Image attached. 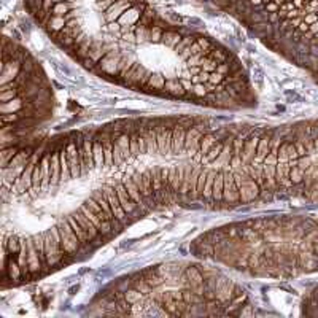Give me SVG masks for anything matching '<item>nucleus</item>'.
Returning <instances> with one entry per match:
<instances>
[{"label": "nucleus", "instance_id": "27", "mask_svg": "<svg viewBox=\"0 0 318 318\" xmlns=\"http://www.w3.org/2000/svg\"><path fill=\"white\" fill-rule=\"evenodd\" d=\"M243 146H245V138H243L242 136H239L237 138H234V148H232V154H235V156H240V158H242Z\"/></svg>", "mask_w": 318, "mask_h": 318}, {"label": "nucleus", "instance_id": "22", "mask_svg": "<svg viewBox=\"0 0 318 318\" xmlns=\"http://www.w3.org/2000/svg\"><path fill=\"white\" fill-rule=\"evenodd\" d=\"M191 174H193V171H191V167L189 166H184V177H183V182H182V188L179 193L183 194V196H189V180H191Z\"/></svg>", "mask_w": 318, "mask_h": 318}, {"label": "nucleus", "instance_id": "25", "mask_svg": "<svg viewBox=\"0 0 318 318\" xmlns=\"http://www.w3.org/2000/svg\"><path fill=\"white\" fill-rule=\"evenodd\" d=\"M148 88H153V90H162L166 86V78L162 75H151L150 81H148Z\"/></svg>", "mask_w": 318, "mask_h": 318}, {"label": "nucleus", "instance_id": "11", "mask_svg": "<svg viewBox=\"0 0 318 318\" xmlns=\"http://www.w3.org/2000/svg\"><path fill=\"white\" fill-rule=\"evenodd\" d=\"M61 182V158H59V151L51 154V184H56Z\"/></svg>", "mask_w": 318, "mask_h": 318}, {"label": "nucleus", "instance_id": "24", "mask_svg": "<svg viewBox=\"0 0 318 318\" xmlns=\"http://www.w3.org/2000/svg\"><path fill=\"white\" fill-rule=\"evenodd\" d=\"M207 175H209V171H201L197 177V184H196V199L197 197H202L204 193V184L207 182Z\"/></svg>", "mask_w": 318, "mask_h": 318}, {"label": "nucleus", "instance_id": "16", "mask_svg": "<svg viewBox=\"0 0 318 318\" xmlns=\"http://www.w3.org/2000/svg\"><path fill=\"white\" fill-rule=\"evenodd\" d=\"M116 142H118V145H120V150H121V154H123L124 161H128L129 158H132V154H131V136L129 134L118 136Z\"/></svg>", "mask_w": 318, "mask_h": 318}, {"label": "nucleus", "instance_id": "31", "mask_svg": "<svg viewBox=\"0 0 318 318\" xmlns=\"http://www.w3.org/2000/svg\"><path fill=\"white\" fill-rule=\"evenodd\" d=\"M138 148H140V154H146V142L145 137L138 134Z\"/></svg>", "mask_w": 318, "mask_h": 318}, {"label": "nucleus", "instance_id": "21", "mask_svg": "<svg viewBox=\"0 0 318 318\" xmlns=\"http://www.w3.org/2000/svg\"><path fill=\"white\" fill-rule=\"evenodd\" d=\"M5 269H8V275L13 280H18L21 275H23V269H21V266L18 264L16 260H10L8 264L5 266Z\"/></svg>", "mask_w": 318, "mask_h": 318}, {"label": "nucleus", "instance_id": "12", "mask_svg": "<svg viewBox=\"0 0 318 318\" xmlns=\"http://www.w3.org/2000/svg\"><path fill=\"white\" fill-rule=\"evenodd\" d=\"M223 188H225V174H223V171H220V172H217L215 182H213V194H212L213 201H217V202L223 201Z\"/></svg>", "mask_w": 318, "mask_h": 318}, {"label": "nucleus", "instance_id": "13", "mask_svg": "<svg viewBox=\"0 0 318 318\" xmlns=\"http://www.w3.org/2000/svg\"><path fill=\"white\" fill-rule=\"evenodd\" d=\"M94 164L97 171L105 169V153H103V143L100 140H94Z\"/></svg>", "mask_w": 318, "mask_h": 318}, {"label": "nucleus", "instance_id": "32", "mask_svg": "<svg viewBox=\"0 0 318 318\" xmlns=\"http://www.w3.org/2000/svg\"><path fill=\"white\" fill-rule=\"evenodd\" d=\"M197 95H204L205 94V88H204V85H201V83H197L196 86H194V90H193Z\"/></svg>", "mask_w": 318, "mask_h": 318}, {"label": "nucleus", "instance_id": "23", "mask_svg": "<svg viewBox=\"0 0 318 318\" xmlns=\"http://www.w3.org/2000/svg\"><path fill=\"white\" fill-rule=\"evenodd\" d=\"M32 188L37 189H42V166L40 162H37L35 169H34V174H32Z\"/></svg>", "mask_w": 318, "mask_h": 318}, {"label": "nucleus", "instance_id": "2", "mask_svg": "<svg viewBox=\"0 0 318 318\" xmlns=\"http://www.w3.org/2000/svg\"><path fill=\"white\" fill-rule=\"evenodd\" d=\"M108 199V204L110 207H112V210H113V215L115 218H118L121 221V225H126V215L128 213L124 212V209L121 207V202H120V197H118V193H116V188H108L103 191Z\"/></svg>", "mask_w": 318, "mask_h": 318}, {"label": "nucleus", "instance_id": "7", "mask_svg": "<svg viewBox=\"0 0 318 318\" xmlns=\"http://www.w3.org/2000/svg\"><path fill=\"white\" fill-rule=\"evenodd\" d=\"M73 217H75V218H77V221H78V223H80V226H81V227H83V229H85V231H86L88 234H90V235H91V239H95V237H97V235H99V232H100V231H99V229H97V226H95V225L92 223V221H91V220H88V218H86V217L83 215V212H81L80 209H78V210H77L75 213H73Z\"/></svg>", "mask_w": 318, "mask_h": 318}, {"label": "nucleus", "instance_id": "26", "mask_svg": "<svg viewBox=\"0 0 318 318\" xmlns=\"http://www.w3.org/2000/svg\"><path fill=\"white\" fill-rule=\"evenodd\" d=\"M201 174V169H194L193 174H191V180H189V196L196 199V184H197V177Z\"/></svg>", "mask_w": 318, "mask_h": 318}, {"label": "nucleus", "instance_id": "30", "mask_svg": "<svg viewBox=\"0 0 318 318\" xmlns=\"http://www.w3.org/2000/svg\"><path fill=\"white\" fill-rule=\"evenodd\" d=\"M164 88H166L167 91H180V90H183V86L179 83V80H174V78L172 80H167Z\"/></svg>", "mask_w": 318, "mask_h": 318}, {"label": "nucleus", "instance_id": "1", "mask_svg": "<svg viewBox=\"0 0 318 318\" xmlns=\"http://www.w3.org/2000/svg\"><path fill=\"white\" fill-rule=\"evenodd\" d=\"M65 150H67V159H69L72 179H80L81 177V162H80L78 145H75L73 142H69L67 146H65Z\"/></svg>", "mask_w": 318, "mask_h": 318}, {"label": "nucleus", "instance_id": "9", "mask_svg": "<svg viewBox=\"0 0 318 318\" xmlns=\"http://www.w3.org/2000/svg\"><path fill=\"white\" fill-rule=\"evenodd\" d=\"M42 166V189H46L51 184V154H46L40 161Z\"/></svg>", "mask_w": 318, "mask_h": 318}, {"label": "nucleus", "instance_id": "8", "mask_svg": "<svg viewBox=\"0 0 318 318\" xmlns=\"http://www.w3.org/2000/svg\"><path fill=\"white\" fill-rule=\"evenodd\" d=\"M217 143V138H215V136H212V134H204V137H202V140H201V148H199V151H197V154L193 158L194 161H197V162H201V161H204V158H205V154L210 151V148Z\"/></svg>", "mask_w": 318, "mask_h": 318}, {"label": "nucleus", "instance_id": "5", "mask_svg": "<svg viewBox=\"0 0 318 318\" xmlns=\"http://www.w3.org/2000/svg\"><path fill=\"white\" fill-rule=\"evenodd\" d=\"M116 193H118V197H120V202H121V207L124 209L126 213H132L136 210V207L138 205L134 199H132L128 193V189L123 184V182L120 184H116Z\"/></svg>", "mask_w": 318, "mask_h": 318}, {"label": "nucleus", "instance_id": "3", "mask_svg": "<svg viewBox=\"0 0 318 318\" xmlns=\"http://www.w3.org/2000/svg\"><path fill=\"white\" fill-rule=\"evenodd\" d=\"M27 261H29V273H35L40 271V255L37 245L34 242V237H27Z\"/></svg>", "mask_w": 318, "mask_h": 318}, {"label": "nucleus", "instance_id": "28", "mask_svg": "<svg viewBox=\"0 0 318 318\" xmlns=\"http://www.w3.org/2000/svg\"><path fill=\"white\" fill-rule=\"evenodd\" d=\"M6 250L13 255H18L21 251V240L18 237H11L8 242H6Z\"/></svg>", "mask_w": 318, "mask_h": 318}, {"label": "nucleus", "instance_id": "10", "mask_svg": "<svg viewBox=\"0 0 318 318\" xmlns=\"http://www.w3.org/2000/svg\"><path fill=\"white\" fill-rule=\"evenodd\" d=\"M123 184L126 186V189H128V193L129 196L134 199V201L140 205V204H143V196L142 193H140V189L138 186L134 183V180H132V177H124L123 179Z\"/></svg>", "mask_w": 318, "mask_h": 318}, {"label": "nucleus", "instance_id": "29", "mask_svg": "<svg viewBox=\"0 0 318 318\" xmlns=\"http://www.w3.org/2000/svg\"><path fill=\"white\" fill-rule=\"evenodd\" d=\"M131 154L132 158L140 156V148H138V134L131 136Z\"/></svg>", "mask_w": 318, "mask_h": 318}, {"label": "nucleus", "instance_id": "4", "mask_svg": "<svg viewBox=\"0 0 318 318\" xmlns=\"http://www.w3.org/2000/svg\"><path fill=\"white\" fill-rule=\"evenodd\" d=\"M261 136H251L243 146V153H242V166H250L251 161H253L256 150H258V143H260Z\"/></svg>", "mask_w": 318, "mask_h": 318}, {"label": "nucleus", "instance_id": "17", "mask_svg": "<svg viewBox=\"0 0 318 318\" xmlns=\"http://www.w3.org/2000/svg\"><path fill=\"white\" fill-rule=\"evenodd\" d=\"M67 221L70 223V226L73 227V231L77 232V235H78L80 242H83V243H85V242H90V240H92V239H91V235L88 234V232L85 231V229L80 226V223L77 221V218H75V217H73V215L67 217Z\"/></svg>", "mask_w": 318, "mask_h": 318}, {"label": "nucleus", "instance_id": "20", "mask_svg": "<svg viewBox=\"0 0 318 318\" xmlns=\"http://www.w3.org/2000/svg\"><path fill=\"white\" fill-rule=\"evenodd\" d=\"M215 177H217V172L209 171V175H207V182L204 184V193H202L204 199H212V194H213V182H215Z\"/></svg>", "mask_w": 318, "mask_h": 318}, {"label": "nucleus", "instance_id": "18", "mask_svg": "<svg viewBox=\"0 0 318 318\" xmlns=\"http://www.w3.org/2000/svg\"><path fill=\"white\" fill-rule=\"evenodd\" d=\"M304 310L309 315H318V290H315L304 302Z\"/></svg>", "mask_w": 318, "mask_h": 318}, {"label": "nucleus", "instance_id": "14", "mask_svg": "<svg viewBox=\"0 0 318 318\" xmlns=\"http://www.w3.org/2000/svg\"><path fill=\"white\" fill-rule=\"evenodd\" d=\"M59 158H61V182H67L72 179V172H70L67 150H65V148H61V150H59Z\"/></svg>", "mask_w": 318, "mask_h": 318}, {"label": "nucleus", "instance_id": "6", "mask_svg": "<svg viewBox=\"0 0 318 318\" xmlns=\"http://www.w3.org/2000/svg\"><path fill=\"white\" fill-rule=\"evenodd\" d=\"M186 129L182 126H175L172 134V151L174 154H180L184 150V142H186Z\"/></svg>", "mask_w": 318, "mask_h": 318}, {"label": "nucleus", "instance_id": "15", "mask_svg": "<svg viewBox=\"0 0 318 318\" xmlns=\"http://www.w3.org/2000/svg\"><path fill=\"white\" fill-rule=\"evenodd\" d=\"M145 142H146V154H154L159 153L158 146V138H156V131H146L145 134Z\"/></svg>", "mask_w": 318, "mask_h": 318}, {"label": "nucleus", "instance_id": "19", "mask_svg": "<svg viewBox=\"0 0 318 318\" xmlns=\"http://www.w3.org/2000/svg\"><path fill=\"white\" fill-rule=\"evenodd\" d=\"M225 143L226 142H217L215 145L210 148V151L205 154L204 161L209 162V164H210V162H217V159L220 158V154H221V151H223V148H225Z\"/></svg>", "mask_w": 318, "mask_h": 318}]
</instances>
